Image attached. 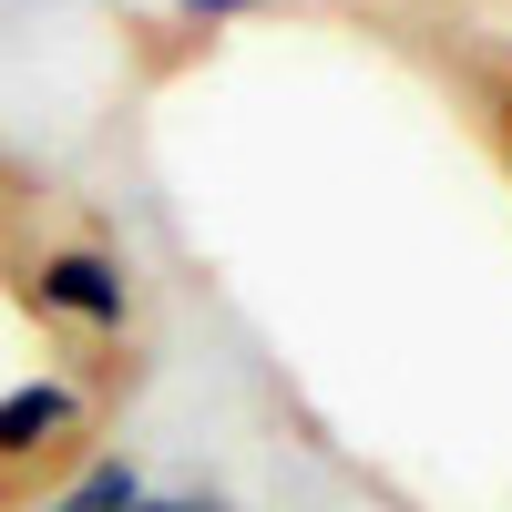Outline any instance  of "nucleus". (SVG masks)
<instances>
[{
    "label": "nucleus",
    "mask_w": 512,
    "mask_h": 512,
    "mask_svg": "<svg viewBox=\"0 0 512 512\" xmlns=\"http://www.w3.org/2000/svg\"><path fill=\"white\" fill-rule=\"evenodd\" d=\"M144 502V472L134 461H93V472H82L62 502H41V512H134Z\"/></svg>",
    "instance_id": "obj_3"
},
{
    "label": "nucleus",
    "mask_w": 512,
    "mask_h": 512,
    "mask_svg": "<svg viewBox=\"0 0 512 512\" xmlns=\"http://www.w3.org/2000/svg\"><path fill=\"white\" fill-rule=\"evenodd\" d=\"M31 297H41L52 318H72V328H103V338L134 318V277H123V256H103V246H62V256H41Z\"/></svg>",
    "instance_id": "obj_1"
},
{
    "label": "nucleus",
    "mask_w": 512,
    "mask_h": 512,
    "mask_svg": "<svg viewBox=\"0 0 512 512\" xmlns=\"http://www.w3.org/2000/svg\"><path fill=\"white\" fill-rule=\"evenodd\" d=\"M72 420H82V390H72V379H21V390H0V461L52 451Z\"/></svg>",
    "instance_id": "obj_2"
},
{
    "label": "nucleus",
    "mask_w": 512,
    "mask_h": 512,
    "mask_svg": "<svg viewBox=\"0 0 512 512\" xmlns=\"http://www.w3.org/2000/svg\"><path fill=\"white\" fill-rule=\"evenodd\" d=\"M185 21H246V11H277V0H175Z\"/></svg>",
    "instance_id": "obj_4"
},
{
    "label": "nucleus",
    "mask_w": 512,
    "mask_h": 512,
    "mask_svg": "<svg viewBox=\"0 0 512 512\" xmlns=\"http://www.w3.org/2000/svg\"><path fill=\"white\" fill-rule=\"evenodd\" d=\"M134 512H226V502H154V492H144Z\"/></svg>",
    "instance_id": "obj_5"
}]
</instances>
